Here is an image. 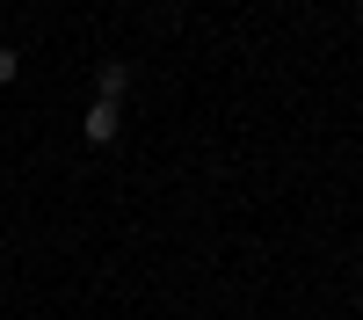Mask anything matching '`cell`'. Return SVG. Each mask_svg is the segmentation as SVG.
I'll return each mask as SVG.
<instances>
[{
	"label": "cell",
	"mask_w": 363,
	"mask_h": 320,
	"mask_svg": "<svg viewBox=\"0 0 363 320\" xmlns=\"http://www.w3.org/2000/svg\"><path fill=\"white\" fill-rule=\"evenodd\" d=\"M124 87H131V66H124V58H109V66L95 73V102H124Z\"/></svg>",
	"instance_id": "6da1fadb"
},
{
	"label": "cell",
	"mask_w": 363,
	"mask_h": 320,
	"mask_svg": "<svg viewBox=\"0 0 363 320\" xmlns=\"http://www.w3.org/2000/svg\"><path fill=\"white\" fill-rule=\"evenodd\" d=\"M15 73H22V51H8V44H0V87H8Z\"/></svg>",
	"instance_id": "3957f363"
},
{
	"label": "cell",
	"mask_w": 363,
	"mask_h": 320,
	"mask_svg": "<svg viewBox=\"0 0 363 320\" xmlns=\"http://www.w3.org/2000/svg\"><path fill=\"white\" fill-rule=\"evenodd\" d=\"M116 138V102H95L87 109V145H109Z\"/></svg>",
	"instance_id": "7a4b0ae2"
}]
</instances>
